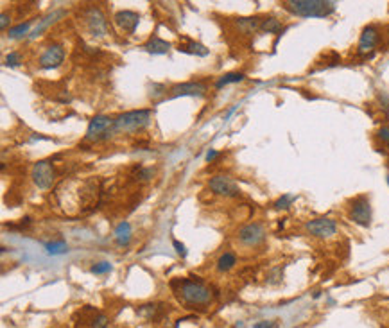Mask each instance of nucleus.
<instances>
[{
    "label": "nucleus",
    "mask_w": 389,
    "mask_h": 328,
    "mask_svg": "<svg viewBox=\"0 0 389 328\" xmlns=\"http://www.w3.org/2000/svg\"><path fill=\"white\" fill-rule=\"evenodd\" d=\"M171 289L180 303L187 305V308H199V310H205L206 307H210L213 298L217 296L212 285L199 276L171 280Z\"/></svg>",
    "instance_id": "obj_1"
},
{
    "label": "nucleus",
    "mask_w": 389,
    "mask_h": 328,
    "mask_svg": "<svg viewBox=\"0 0 389 328\" xmlns=\"http://www.w3.org/2000/svg\"><path fill=\"white\" fill-rule=\"evenodd\" d=\"M283 8L296 17L327 18L336 13L337 4L328 2V0H287V2H283Z\"/></svg>",
    "instance_id": "obj_2"
},
{
    "label": "nucleus",
    "mask_w": 389,
    "mask_h": 328,
    "mask_svg": "<svg viewBox=\"0 0 389 328\" xmlns=\"http://www.w3.org/2000/svg\"><path fill=\"white\" fill-rule=\"evenodd\" d=\"M152 120V111L143 108V110H131L126 113H120L119 117H115V133L117 135H133L151 124Z\"/></svg>",
    "instance_id": "obj_3"
},
{
    "label": "nucleus",
    "mask_w": 389,
    "mask_h": 328,
    "mask_svg": "<svg viewBox=\"0 0 389 328\" xmlns=\"http://www.w3.org/2000/svg\"><path fill=\"white\" fill-rule=\"evenodd\" d=\"M115 133V119L108 115H95L94 119L88 124V129H86L85 135V142H92V144H99V142H104V140H110Z\"/></svg>",
    "instance_id": "obj_4"
},
{
    "label": "nucleus",
    "mask_w": 389,
    "mask_h": 328,
    "mask_svg": "<svg viewBox=\"0 0 389 328\" xmlns=\"http://www.w3.org/2000/svg\"><path fill=\"white\" fill-rule=\"evenodd\" d=\"M83 22H85L86 31L90 33V36L104 38L108 34V20L99 6H88L83 9Z\"/></svg>",
    "instance_id": "obj_5"
},
{
    "label": "nucleus",
    "mask_w": 389,
    "mask_h": 328,
    "mask_svg": "<svg viewBox=\"0 0 389 328\" xmlns=\"http://www.w3.org/2000/svg\"><path fill=\"white\" fill-rule=\"evenodd\" d=\"M31 178H33V183L36 185L40 190L52 189L54 181H56V178H57L52 161L50 160L36 161V163L33 165V169H31Z\"/></svg>",
    "instance_id": "obj_6"
},
{
    "label": "nucleus",
    "mask_w": 389,
    "mask_h": 328,
    "mask_svg": "<svg viewBox=\"0 0 389 328\" xmlns=\"http://www.w3.org/2000/svg\"><path fill=\"white\" fill-rule=\"evenodd\" d=\"M348 217L359 226L371 224V203L368 196H357L355 199L350 201L348 206Z\"/></svg>",
    "instance_id": "obj_7"
},
{
    "label": "nucleus",
    "mask_w": 389,
    "mask_h": 328,
    "mask_svg": "<svg viewBox=\"0 0 389 328\" xmlns=\"http://www.w3.org/2000/svg\"><path fill=\"white\" fill-rule=\"evenodd\" d=\"M237 240L242 246L257 248L266 240V230H264V226L260 222H250V224L239 228Z\"/></svg>",
    "instance_id": "obj_8"
},
{
    "label": "nucleus",
    "mask_w": 389,
    "mask_h": 328,
    "mask_svg": "<svg viewBox=\"0 0 389 328\" xmlns=\"http://www.w3.org/2000/svg\"><path fill=\"white\" fill-rule=\"evenodd\" d=\"M208 92L206 83L203 81H187V83H178V85H172L169 88V97L176 99V97H203V95Z\"/></svg>",
    "instance_id": "obj_9"
},
{
    "label": "nucleus",
    "mask_w": 389,
    "mask_h": 328,
    "mask_svg": "<svg viewBox=\"0 0 389 328\" xmlns=\"http://www.w3.org/2000/svg\"><path fill=\"white\" fill-rule=\"evenodd\" d=\"M305 230L316 238H330L337 233V222L330 217L312 219L305 224Z\"/></svg>",
    "instance_id": "obj_10"
},
{
    "label": "nucleus",
    "mask_w": 389,
    "mask_h": 328,
    "mask_svg": "<svg viewBox=\"0 0 389 328\" xmlns=\"http://www.w3.org/2000/svg\"><path fill=\"white\" fill-rule=\"evenodd\" d=\"M208 187L213 194L217 196H224V197H237L241 194L237 183L229 176H224V174H217V176L210 178Z\"/></svg>",
    "instance_id": "obj_11"
},
{
    "label": "nucleus",
    "mask_w": 389,
    "mask_h": 328,
    "mask_svg": "<svg viewBox=\"0 0 389 328\" xmlns=\"http://www.w3.org/2000/svg\"><path fill=\"white\" fill-rule=\"evenodd\" d=\"M63 61H65V49L61 45L54 43V45H49L41 52L40 59H38V66L43 70H52L57 68Z\"/></svg>",
    "instance_id": "obj_12"
},
{
    "label": "nucleus",
    "mask_w": 389,
    "mask_h": 328,
    "mask_svg": "<svg viewBox=\"0 0 389 328\" xmlns=\"http://www.w3.org/2000/svg\"><path fill=\"white\" fill-rule=\"evenodd\" d=\"M113 22L120 31L131 36V34H135L136 27L140 24V15L135 11H129V9H122V11H117L113 15Z\"/></svg>",
    "instance_id": "obj_13"
},
{
    "label": "nucleus",
    "mask_w": 389,
    "mask_h": 328,
    "mask_svg": "<svg viewBox=\"0 0 389 328\" xmlns=\"http://www.w3.org/2000/svg\"><path fill=\"white\" fill-rule=\"evenodd\" d=\"M380 41V33L375 25H366L359 38V47H357V52L359 54H369L375 47L378 45Z\"/></svg>",
    "instance_id": "obj_14"
},
{
    "label": "nucleus",
    "mask_w": 389,
    "mask_h": 328,
    "mask_svg": "<svg viewBox=\"0 0 389 328\" xmlns=\"http://www.w3.org/2000/svg\"><path fill=\"white\" fill-rule=\"evenodd\" d=\"M66 17V11H63V9H56V11L49 13L47 17H43L40 22H38V25L34 27L33 31H31V34H29V38L31 40H36L38 36H41L43 34V31H47L52 24H56L57 20H61V18Z\"/></svg>",
    "instance_id": "obj_15"
},
{
    "label": "nucleus",
    "mask_w": 389,
    "mask_h": 328,
    "mask_svg": "<svg viewBox=\"0 0 389 328\" xmlns=\"http://www.w3.org/2000/svg\"><path fill=\"white\" fill-rule=\"evenodd\" d=\"M145 52L152 54V56H164V54H167L169 50H171V43L165 40H162L160 36H151L145 43H143L142 47Z\"/></svg>",
    "instance_id": "obj_16"
},
{
    "label": "nucleus",
    "mask_w": 389,
    "mask_h": 328,
    "mask_svg": "<svg viewBox=\"0 0 389 328\" xmlns=\"http://www.w3.org/2000/svg\"><path fill=\"white\" fill-rule=\"evenodd\" d=\"M178 50L180 52H185V54H192V56H201V58H205L210 54V49H206L203 43L199 41H194L190 38H183V43L180 41V45H178Z\"/></svg>",
    "instance_id": "obj_17"
},
{
    "label": "nucleus",
    "mask_w": 389,
    "mask_h": 328,
    "mask_svg": "<svg viewBox=\"0 0 389 328\" xmlns=\"http://www.w3.org/2000/svg\"><path fill=\"white\" fill-rule=\"evenodd\" d=\"M136 312H138V316L145 317L147 321H158L164 317L165 305L164 303H147V305H142Z\"/></svg>",
    "instance_id": "obj_18"
},
{
    "label": "nucleus",
    "mask_w": 389,
    "mask_h": 328,
    "mask_svg": "<svg viewBox=\"0 0 389 328\" xmlns=\"http://www.w3.org/2000/svg\"><path fill=\"white\" fill-rule=\"evenodd\" d=\"M115 242H117V246L124 248L129 244V240H131V224L127 221H120L119 224H117V228H115Z\"/></svg>",
    "instance_id": "obj_19"
},
{
    "label": "nucleus",
    "mask_w": 389,
    "mask_h": 328,
    "mask_svg": "<svg viewBox=\"0 0 389 328\" xmlns=\"http://www.w3.org/2000/svg\"><path fill=\"white\" fill-rule=\"evenodd\" d=\"M215 264H217L219 273H228V271H231L235 266H237V255H235L234 251H224Z\"/></svg>",
    "instance_id": "obj_20"
},
{
    "label": "nucleus",
    "mask_w": 389,
    "mask_h": 328,
    "mask_svg": "<svg viewBox=\"0 0 389 328\" xmlns=\"http://www.w3.org/2000/svg\"><path fill=\"white\" fill-rule=\"evenodd\" d=\"M33 24H34V20L20 22V24H17L15 27H11L6 36H8L9 40H20V38H24L25 34H31V27H33Z\"/></svg>",
    "instance_id": "obj_21"
},
{
    "label": "nucleus",
    "mask_w": 389,
    "mask_h": 328,
    "mask_svg": "<svg viewBox=\"0 0 389 328\" xmlns=\"http://www.w3.org/2000/svg\"><path fill=\"white\" fill-rule=\"evenodd\" d=\"M244 79H246V75L242 74V72H226V74H222L221 77H217V81H215V88H217V90H221V88L226 87V85L242 83Z\"/></svg>",
    "instance_id": "obj_22"
},
{
    "label": "nucleus",
    "mask_w": 389,
    "mask_h": 328,
    "mask_svg": "<svg viewBox=\"0 0 389 328\" xmlns=\"http://www.w3.org/2000/svg\"><path fill=\"white\" fill-rule=\"evenodd\" d=\"M260 24H262L260 18H237L239 31H242V33H246V34H251V33H255V31H258L260 29Z\"/></svg>",
    "instance_id": "obj_23"
},
{
    "label": "nucleus",
    "mask_w": 389,
    "mask_h": 328,
    "mask_svg": "<svg viewBox=\"0 0 389 328\" xmlns=\"http://www.w3.org/2000/svg\"><path fill=\"white\" fill-rule=\"evenodd\" d=\"M47 250V253L56 257V255H65L68 253V244L65 240H52V242H45L43 244Z\"/></svg>",
    "instance_id": "obj_24"
},
{
    "label": "nucleus",
    "mask_w": 389,
    "mask_h": 328,
    "mask_svg": "<svg viewBox=\"0 0 389 328\" xmlns=\"http://www.w3.org/2000/svg\"><path fill=\"white\" fill-rule=\"evenodd\" d=\"M260 31H264V33H271V34L280 33V31H282V24H280V20H276V18L266 17L262 20V24H260Z\"/></svg>",
    "instance_id": "obj_25"
},
{
    "label": "nucleus",
    "mask_w": 389,
    "mask_h": 328,
    "mask_svg": "<svg viewBox=\"0 0 389 328\" xmlns=\"http://www.w3.org/2000/svg\"><path fill=\"white\" fill-rule=\"evenodd\" d=\"M149 97L152 99V101H160V99H165V95H167V87L165 85H162V83H149Z\"/></svg>",
    "instance_id": "obj_26"
},
{
    "label": "nucleus",
    "mask_w": 389,
    "mask_h": 328,
    "mask_svg": "<svg viewBox=\"0 0 389 328\" xmlns=\"http://www.w3.org/2000/svg\"><path fill=\"white\" fill-rule=\"evenodd\" d=\"M108 324H110V317L103 312H97L90 319V328H106Z\"/></svg>",
    "instance_id": "obj_27"
},
{
    "label": "nucleus",
    "mask_w": 389,
    "mask_h": 328,
    "mask_svg": "<svg viewBox=\"0 0 389 328\" xmlns=\"http://www.w3.org/2000/svg\"><path fill=\"white\" fill-rule=\"evenodd\" d=\"M4 65L6 66H11V68H15V66H20L22 65V54L17 52V50L9 52L8 56H6V59H4Z\"/></svg>",
    "instance_id": "obj_28"
},
{
    "label": "nucleus",
    "mask_w": 389,
    "mask_h": 328,
    "mask_svg": "<svg viewBox=\"0 0 389 328\" xmlns=\"http://www.w3.org/2000/svg\"><path fill=\"white\" fill-rule=\"evenodd\" d=\"M294 199H296L294 196H289V194H285V196H282V197H278V199H276L275 208L276 210H287L289 206H291V203L294 201Z\"/></svg>",
    "instance_id": "obj_29"
},
{
    "label": "nucleus",
    "mask_w": 389,
    "mask_h": 328,
    "mask_svg": "<svg viewBox=\"0 0 389 328\" xmlns=\"http://www.w3.org/2000/svg\"><path fill=\"white\" fill-rule=\"evenodd\" d=\"M92 273L94 275H106V273H110L111 271V264L110 262H97L92 266Z\"/></svg>",
    "instance_id": "obj_30"
},
{
    "label": "nucleus",
    "mask_w": 389,
    "mask_h": 328,
    "mask_svg": "<svg viewBox=\"0 0 389 328\" xmlns=\"http://www.w3.org/2000/svg\"><path fill=\"white\" fill-rule=\"evenodd\" d=\"M9 24H11V15L9 13H2L0 15V29L2 31H9L11 27H9Z\"/></svg>",
    "instance_id": "obj_31"
},
{
    "label": "nucleus",
    "mask_w": 389,
    "mask_h": 328,
    "mask_svg": "<svg viewBox=\"0 0 389 328\" xmlns=\"http://www.w3.org/2000/svg\"><path fill=\"white\" fill-rule=\"evenodd\" d=\"M172 246H174V250H176V253L180 255V257H187V248H185V244L183 242H180V240H172Z\"/></svg>",
    "instance_id": "obj_32"
},
{
    "label": "nucleus",
    "mask_w": 389,
    "mask_h": 328,
    "mask_svg": "<svg viewBox=\"0 0 389 328\" xmlns=\"http://www.w3.org/2000/svg\"><path fill=\"white\" fill-rule=\"evenodd\" d=\"M378 138L382 140V142H385V144H389V126H382L380 129H378Z\"/></svg>",
    "instance_id": "obj_33"
},
{
    "label": "nucleus",
    "mask_w": 389,
    "mask_h": 328,
    "mask_svg": "<svg viewBox=\"0 0 389 328\" xmlns=\"http://www.w3.org/2000/svg\"><path fill=\"white\" fill-rule=\"evenodd\" d=\"M217 158H219V151H217V149H208V151H206V161H208V163H213V161L217 160Z\"/></svg>",
    "instance_id": "obj_34"
},
{
    "label": "nucleus",
    "mask_w": 389,
    "mask_h": 328,
    "mask_svg": "<svg viewBox=\"0 0 389 328\" xmlns=\"http://www.w3.org/2000/svg\"><path fill=\"white\" fill-rule=\"evenodd\" d=\"M278 324L275 321H258V323L253 324V328H276Z\"/></svg>",
    "instance_id": "obj_35"
},
{
    "label": "nucleus",
    "mask_w": 389,
    "mask_h": 328,
    "mask_svg": "<svg viewBox=\"0 0 389 328\" xmlns=\"http://www.w3.org/2000/svg\"><path fill=\"white\" fill-rule=\"evenodd\" d=\"M235 110H237V106H231V108H229V110H228V113H226V115H224V120H228L229 117L234 115V111H235Z\"/></svg>",
    "instance_id": "obj_36"
},
{
    "label": "nucleus",
    "mask_w": 389,
    "mask_h": 328,
    "mask_svg": "<svg viewBox=\"0 0 389 328\" xmlns=\"http://www.w3.org/2000/svg\"><path fill=\"white\" fill-rule=\"evenodd\" d=\"M235 328H244V323H242V321H241V323L235 324Z\"/></svg>",
    "instance_id": "obj_37"
},
{
    "label": "nucleus",
    "mask_w": 389,
    "mask_h": 328,
    "mask_svg": "<svg viewBox=\"0 0 389 328\" xmlns=\"http://www.w3.org/2000/svg\"><path fill=\"white\" fill-rule=\"evenodd\" d=\"M387 183H389V176H387Z\"/></svg>",
    "instance_id": "obj_38"
}]
</instances>
